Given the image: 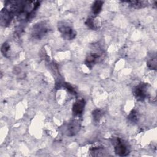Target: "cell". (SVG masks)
I'll return each mask as SVG.
<instances>
[{"label": "cell", "instance_id": "6da1fadb", "mask_svg": "<svg viewBox=\"0 0 157 157\" xmlns=\"http://www.w3.org/2000/svg\"><path fill=\"white\" fill-rule=\"evenodd\" d=\"M50 30V25L48 21H41L33 25L31 28V35L33 39L40 40L47 35Z\"/></svg>", "mask_w": 157, "mask_h": 157}, {"label": "cell", "instance_id": "7a4b0ae2", "mask_svg": "<svg viewBox=\"0 0 157 157\" xmlns=\"http://www.w3.org/2000/svg\"><path fill=\"white\" fill-rule=\"evenodd\" d=\"M112 143L116 155L120 156H126L129 155L130 148L128 143L124 140L118 137H114L112 139Z\"/></svg>", "mask_w": 157, "mask_h": 157}, {"label": "cell", "instance_id": "3957f363", "mask_svg": "<svg viewBox=\"0 0 157 157\" xmlns=\"http://www.w3.org/2000/svg\"><path fill=\"white\" fill-rule=\"evenodd\" d=\"M150 85L147 83H140L134 88L133 94L139 101H144L149 96Z\"/></svg>", "mask_w": 157, "mask_h": 157}, {"label": "cell", "instance_id": "277c9868", "mask_svg": "<svg viewBox=\"0 0 157 157\" xmlns=\"http://www.w3.org/2000/svg\"><path fill=\"white\" fill-rule=\"evenodd\" d=\"M58 29L63 39L66 40H72L77 35L75 29L72 26L64 22L58 23Z\"/></svg>", "mask_w": 157, "mask_h": 157}, {"label": "cell", "instance_id": "5b68a950", "mask_svg": "<svg viewBox=\"0 0 157 157\" xmlns=\"http://www.w3.org/2000/svg\"><path fill=\"white\" fill-rule=\"evenodd\" d=\"M85 106V101L83 99H79L72 105V112L74 116L79 117L82 115Z\"/></svg>", "mask_w": 157, "mask_h": 157}, {"label": "cell", "instance_id": "8992f818", "mask_svg": "<svg viewBox=\"0 0 157 157\" xmlns=\"http://www.w3.org/2000/svg\"><path fill=\"white\" fill-rule=\"evenodd\" d=\"M12 12L7 9H4L1 11V24L3 26H7L13 17Z\"/></svg>", "mask_w": 157, "mask_h": 157}, {"label": "cell", "instance_id": "52a82bcc", "mask_svg": "<svg viewBox=\"0 0 157 157\" xmlns=\"http://www.w3.org/2000/svg\"><path fill=\"white\" fill-rule=\"evenodd\" d=\"M99 58V54L95 52H91L87 55L85 58V63L88 67L91 69L94 66V64H96L98 62Z\"/></svg>", "mask_w": 157, "mask_h": 157}, {"label": "cell", "instance_id": "ba28073f", "mask_svg": "<svg viewBox=\"0 0 157 157\" xmlns=\"http://www.w3.org/2000/svg\"><path fill=\"white\" fill-rule=\"evenodd\" d=\"M80 129V124L78 121L74 120L70 122L67 126V133L69 136H73L75 135Z\"/></svg>", "mask_w": 157, "mask_h": 157}, {"label": "cell", "instance_id": "9c48e42d", "mask_svg": "<svg viewBox=\"0 0 157 157\" xmlns=\"http://www.w3.org/2000/svg\"><path fill=\"white\" fill-rule=\"evenodd\" d=\"M103 3V1H96L94 2L91 6V12L94 15H97L101 12Z\"/></svg>", "mask_w": 157, "mask_h": 157}, {"label": "cell", "instance_id": "30bf717a", "mask_svg": "<svg viewBox=\"0 0 157 157\" xmlns=\"http://www.w3.org/2000/svg\"><path fill=\"white\" fill-rule=\"evenodd\" d=\"M104 116V112L102 110L96 109L94 110L92 112V117L94 121L96 123L100 122V121L102 119Z\"/></svg>", "mask_w": 157, "mask_h": 157}, {"label": "cell", "instance_id": "8fae6325", "mask_svg": "<svg viewBox=\"0 0 157 157\" xmlns=\"http://www.w3.org/2000/svg\"><path fill=\"white\" fill-rule=\"evenodd\" d=\"M127 118H128V120L131 123L134 124L137 123L139 119V115L138 112L134 109L131 110L129 114L128 115Z\"/></svg>", "mask_w": 157, "mask_h": 157}, {"label": "cell", "instance_id": "7c38bea8", "mask_svg": "<svg viewBox=\"0 0 157 157\" xmlns=\"http://www.w3.org/2000/svg\"><path fill=\"white\" fill-rule=\"evenodd\" d=\"M147 65L150 69L155 70L156 69V56L155 53L152 54L149 56L147 62Z\"/></svg>", "mask_w": 157, "mask_h": 157}, {"label": "cell", "instance_id": "4fadbf2b", "mask_svg": "<svg viewBox=\"0 0 157 157\" xmlns=\"http://www.w3.org/2000/svg\"><path fill=\"white\" fill-rule=\"evenodd\" d=\"M85 24L86 25L90 28L91 29L93 30H96L98 28V26L97 25V23H96L94 18L93 17L91 18H88L86 21H85Z\"/></svg>", "mask_w": 157, "mask_h": 157}, {"label": "cell", "instance_id": "5bb4252c", "mask_svg": "<svg viewBox=\"0 0 157 157\" xmlns=\"http://www.w3.org/2000/svg\"><path fill=\"white\" fill-rule=\"evenodd\" d=\"M127 3L129 4L130 6L132 7L138 9V8H142L146 6L145 1H128Z\"/></svg>", "mask_w": 157, "mask_h": 157}, {"label": "cell", "instance_id": "9a60e30c", "mask_svg": "<svg viewBox=\"0 0 157 157\" xmlns=\"http://www.w3.org/2000/svg\"><path fill=\"white\" fill-rule=\"evenodd\" d=\"M10 45L7 43L4 42L2 46H1V53L2 54L5 56V57H8L9 55V52H10Z\"/></svg>", "mask_w": 157, "mask_h": 157}, {"label": "cell", "instance_id": "2e32d148", "mask_svg": "<svg viewBox=\"0 0 157 157\" xmlns=\"http://www.w3.org/2000/svg\"><path fill=\"white\" fill-rule=\"evenodd\" d=\"M63 86H64V88L71 94H76V91L75 90V88L69 83H65L63 84Z\"/></svg>", "mask_w": 157, "mask_h": 157}]
</instances>
